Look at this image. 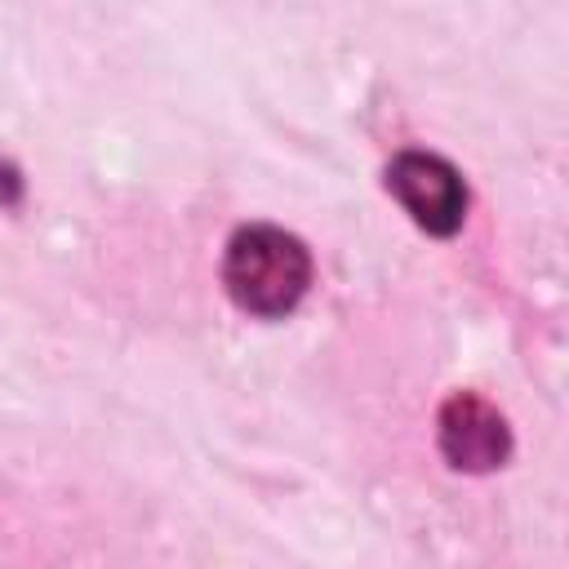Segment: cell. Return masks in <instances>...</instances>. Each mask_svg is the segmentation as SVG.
Listing matches in <instances>:
<instances>
[{
	"mask_svg": "<svg viewBox=\"0 0 569 569\" xmlns=\"http://www.w3.org/2000/svg\"><path fill=\"white\" fill-rule=\"evenodd\" d=\"M222 284L231 302L249 316H284L302 302L311 284V253L298 236L280 227H240L222 258Z\"/></svg>",
	"mask_w": 569,
	"mask_h": 569,
	"instance_id": "6da1fadb",
	"label": "cell"
},
{
	"mask_svg": "<svg viewBox=\"0 0 569 569\" xmlns=\"http://www.w3.org/2000/svg\"><path fill=\"white\" fill-rule=\"evenodd\" d=\"M387 187L405 204V213L431 236H453L467 218L462 173L431 151H400L387 169Z\"/></svg>",
	"mask_w": 569,
	"mask_h": 569,
	"instance_id": "7a4b0ae2",
	"label": "cell"
},
{
	"mask_svg": "<svg viewBox=\"0 0 569 569\" xmlns=\"http://www.w3.org/2000/svg\"><path fill=\"white\" fill-rule=\"evenodd\" d=\"M440 449L458 471H493L502 467L511 436H507L502 413L489 400L458 391L440 409Z\"/></svg>",
	"mask_w": 569,
	"mask_h": 569,
	"instance_id": "3957f363",
	"label": "cell"
}]
</instances>
